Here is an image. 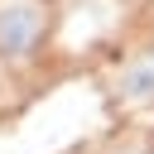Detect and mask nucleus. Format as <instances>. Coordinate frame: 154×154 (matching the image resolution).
<instances>
[{"instance_id": "obj_1", "label": "nucleus", "mask_w": 154, "mask_h": 154, "mask_svg": "<svg viewBox=\"0 0 154 154\" xmlns=\"http://www.w3.org/2000/svg\"><path fill=\"white\" fill-rule=\"evenodd\" d=\"M48 38V5L43 0H0V58L29 63Z\"/></svg>"}, {"instance_id": "obj_2", "label": "nucleus", "mask_w": 154, "mask_h": 154, "mask_svg": "<svg viewBox=\"0 0 154 154\" xmlns=\"http://www.w3.org/2000/svg\"><path fill=\"white\" fill-rule=\"evenodd\" d=\"M116 91H120V101H130V106H149V101H154V48H144L140 58H130V63L116 72Z\"/></svg>"}]
</instances>
